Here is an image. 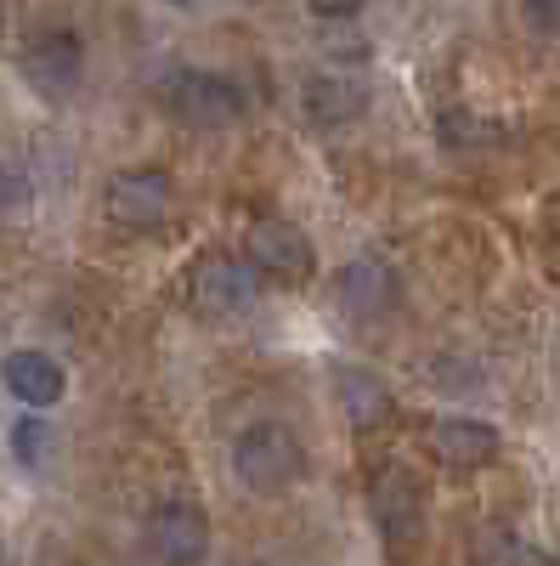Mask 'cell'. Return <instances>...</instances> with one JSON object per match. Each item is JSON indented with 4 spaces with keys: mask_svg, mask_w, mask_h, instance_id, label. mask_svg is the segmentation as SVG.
Wrapping results in <instances>:
<instances>
[{
    "mask_svg": "<svg viewBox=\"0 0 560 566\" xmlns=\"http://www.w3.org/2000/svg\"><path fill=\"white\" fill-rule=\"evenodd\" d=\"M187 295H193V306L204 317H244L255 306V295H261V277L244 261H232V255H204L193 266Z\"/></svg>",
    "mask_w": 560,
    "mask_h": 566,
    "instance_id": "cell-8",
    "label": "cell"
},
{
    "mask_svg": "<svg viewBox=\"0 0 560 566\" xmlns=\"http://www.w3.org/2000/svg\"><path fill=\"white\" fill-rule=\"evenodd\" d=\"M244 266L255 277H272V283H306L317 255H311V239L284 221V216H261L250 221V239H244Z\"/></svg>",
    "mask_w": 560,
    "mask_h": 566,
    "instance_id": "cell-5",
    "label": "cell"
},
{
    "mask_svg": "<svg viewBox=\"0 0 560 566\" xmlns=\"http://www.w3.org/2000/svg\"><path fill=\"white\" fill-rule=\"evenodd\" d=\"M23 210H29V187H23V176L0 165V221H7V216H23Z\"/></svg>",
    "mask_w": 560,
    "mask_h": 566,
    "instance_id": "cell-15",
    "label": "cell"
},
{
    "mask_svg": "<svg viewBox=\"0 0 560 566\" xmlns=\"http://www.w3.org/2000/svg\"><path fill=\"white\" fill-rule=\"evenodd\" d=\"M232 470H239V482L250 493H284V488L300 482L306 448L284 419H255L232 437Z\"/></svg>",
    "mask_w": 560,
    "mask_h": 566,
    "instance_id": "cell-1",
    "label": "cell"
},
{
    "mask_svg": "<svg viewBox=\"0 0 560 566\" xmlns=\"http://www.w3.org/2000/svg\"><path fill=\"white\" fill-rule=\"evenodd\" d=\"M335 402H340V413L357 424V431H373V424L391 419V386L373 368H362V363H340L335 368Z\"/></svg>",
    "mask_w": 560,
    "mask_h": 566,
    "instance_id": "cell-13",
    "label": "cell"
},
{
    "mask_svg": "<svg viewBox=\"0 0 560 566\" xmlns=\"http://www.w3.org/2000/svg\"><path fill=\"white\" fill-rule=\"evenodd\" d=\"M165 103L181 125H199V130H226L232 119L244 114V91L232 74L221 69H176L165 80Z\"/></svg>",
    "mask_w": 560,
    "mask_h": 566,
    "instance_id": "cell-3",
    "label": "cell"
},
{
    "mask_svg": "<svg viewBox=\"0 0 560 566\" xmlns=\"http://www.w3.org/2000/svg\"><path fill=\"white\" fill-rule=\"evenodd\" d=\"M335 295H340V306H346L351 317H385L402 290H397V272H391L380 255H357V261L340 266Z\"/></svg>",
    "mask_w": 560,
    "mask_h": 566,
    "instance_id": "cell-10",
    "label": "cell"
},
{
    "mask_svg": "<svg viewBox=\"0 0 560 566\" xmlns=\"http://www.w3.org/2000/svg\"><path fill=\"white\" fill-rule=\"evenodd\" d=\"M521 18H527V29H538L543 40H560V0H554V7H527Z\"/></svg>",
    "mask_w": 560,
    "mask_h": 566,
    "instance_id": "cell-18",
    "label": "cell"
},
{
    "mask_svg": "<svg viewBox=\"0 0 560 566\" xmlns=\"http://www.w3.org/2000/svg\"><path fill=\"white\" fill-rule=\"evenodd\" d=\"M300 108H306V119L323 125V130L351 125V119L368 114V85L351 80V74H311V80L300 85Z\"/></svg>",
    "mask_w": 560,
    "mask_h": 566,
    "instance_id": "cell-12",
    "label": "cell"
},
{
    "mask_svg": "<svg viewBox=\"0 0 560 566\" xmlns=\"http://www.w3.org/2000/svg\"><path fill=\"white\" fill-rule=\"evenodd\" d=\"M148 555L159 566H199L210 555V515L193 499H165L148 515Z\"/></svg>",
    "mask_w": 560,
    "mask_h": 566,
    "instance_id": "cell-6",
    "label": "cell"
},
{
    "mask_svg": "<svg viewBox=\"0 0 560 566\" xmlns=\"http://www.w3.org/2000/svg\"><path fill=\"white\" fill-rule=\"evenodd\" d=\"M311 23L329 34L335 52H362V45H357V23H362V12H357V7H311Z\"/></svg>",
    "mask_w": 560,
    "mask_h": 566,
    "instance_id": "cell-14",
    "label": "cell"
},
{
    "mask_svg": "<svg viewBox=\"0 0 560 566\" xmlns=\"http://www.w3.org/2000/svg\"><path fill=\"white\" fill-rule=\"evenodd\" d=\"M103 205H108V221L119 232H154V227L170 221L176 187H170V176L159 165H130V170H114Z\"/></svg>",
    "mask_w": 560,
    "mask_h": 566,
    "instance_id": "cell-4",
    "label": "cell"
},
{
    "mask_svg": "<svg viewBox=\"0 0 560 566\" xmlns=\"http://www.w3.org/2000/svg\"><path fill=\"white\" fill-rule=\"evenodd\" d=\"M504 437L493 431L487 419H471V413H453V419H436L431 424V453L447 464V470H487L498 459Z\"/></svg>",
    "mask_w": 560,
    "mask_h": 566,
    "instance_id": "cell-9",
    "label": "cell"
},
{
    "mask_svg": "<svg viewBox=\"0 0 560 566\" xmlns=\"http://www.w3.org/2000/svg\"><path fill=\"white\" fill-rule=\"evenodd\" d=\"M368 510H373V527H380L385 549L397 560H408L425 538V488L408 464H380L368 476Z\"/></svg>",
    "mask_w": 560,
    "mask_h": 566,
    "instance_id": "cell-2",
    "label": "cell"
},
{
    "mask_svg": "<svg viewBox=\"0 0 560 566\" xmlns=\"http://www.w3.org/2000/svg\"><path fill=\"white\" fill-rule=\"evenodd\" d=\"M12 442H18V459H23V464H40V453H45V424H40V419H23L18 431H12Z\"/></svg>",
    "mask_w": 560,
    "mask_h": 566,
    "instance_id": "cell-17",
    "label": "cell"
},
{
    "mask_svg": "<svg viewBox=\"0 0 560 566\" xmlns=\"http://www.w3.org/2000/svg\"><path fill=\"white\" fill-rule=\"evenodd\" d=\"M18 69H23V80L40 91V97H68V91L80 85V74H85V45H80L74 29H40L23 45Z\"/></svg>",
    "mask_w": 560,
    "mask_h": 566,
    "instance_id": "cell-7",
    "label": "cell"
},
{
    "mask_svg": "<svg viewBox=\"0 0 560 566\" xmlns=\"http://www.w3.org/2000/svg\"><path fill=\"white\" fill-rule=\"evenodd\" d=\"M498 566H560V560H554V555H543V549H538V544H527V538H504Z\"/></svg>",
    "mask_w": 560,
    "mask_h": 566,
    "instance_id": "cell-16",
    "label": "cell"
},
{
    "mask_svg": "<svg viewBox=\"0 0 560 566\" xmlns=\"http://www.w3.org/2000/svg\"><path fill=\"white\" fill-rule=\"evenodd\" d=\"M0 380H7V391L23 402V408H34V413H45L52 402H63V368H57V357H45V352H34V346H23V352H7V363H0Z\"/></svg>",
    "mask_w": 560,
    "mask_h": 566,
    "instance_id": "cell-11",
    "label": "cell"
}]
</instances>
